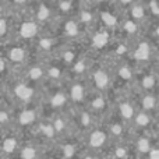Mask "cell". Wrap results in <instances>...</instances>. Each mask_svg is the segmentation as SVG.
I'll list each match as a JSON object with an SVG mask.
<instances>
[{
  "label": "cell",
  "mask_w": 159,
  "mask_h": 159,
  "mask_svg": "<svg viewBox=\"0 0 159 159\" xmlns=\"http://www.w3.org/2000/svg\"><path fill=\"white\" fill-rule=\"evenodd\" d=\"M49 74L52 75V77H57V75H59V70L57 69H50L49 70Z\"/></svg>",
  "instance_id": "4dcf8cb0"
},
{
  "label": "cell",
  "mask_w": 159,
  "mask_h": 159,
  "mask_svg": "<svg viewBox=\"0 0 159 159\" xmlns=\"http://www.w3.org/2000/svg\"><path fill=\"white\" fill-rule=\"evenodd\" d=\"M93 80H95L96 85H98L99 88H105L107 85V82H109V77H107V74L105 71H102V70H99V71L95 73Z\"/></svg>",
  "instance_id": "8992f818"
},
{
  "label": "cell",
  "mask_w": 159,
  "mask_h": 159,
  "mask_svg": "<svg viewBox=\"0 0 159 159\" xmlns=\"http://www.w3.org/2000/svg\"><path fill=\"white\" fill-rule=\"evenodd\" d=\"M134 57L137 59V60H147V59L149 57V48H148V45H145V43L140 45V46L137 48V50L134 52Z\"/></svg>",
  "instance_id": "277c9868"
},
{
  "label": "cell",
  "mask_w": 159,
  "mask_h": 159,
  "mask_svg": "<svg viewBox=\"0 0 159 159\" xmlns=\"http://www.w3.org/2000/svg\"><path fill=\"white\" fill-rule=\"evenodd\" d=\"M143 106L145 107V109H154V107L157 106V99H155V96H152V95L144 96V99H143Z\"/></svg>",
  "instance_id": "8fae6325"
},
{
  "label": "cell",
  "mask_w": 159,
  "mask_h": 159,
  "mask_svg": "<svg viewBox=\"0 0 159 159\" xmlns=\"http://www.w3.org/2000/svg\"><path fill=\"white\" fill-rule=\"evenodd\" d=\"M96 2H102V0H96Z\"/></svg>",
  "instance_id": "d590c367"
},
{
  "label": "cell",
  "mask_w": 159,
  "mask_h": 159,
  "mask_svg": "<svg viewBox=\"0 0 159 159\" xmlns=\"http://www.w3.org/2000/svg\"><path fill=\"white\" fill-rule=\"evenodd\" d=\"M35 120V112L34 110H24V112L20 115V123L22 126H27V124H31Z\"/></svg>",
  "instance_id": "52a82bcc"
},
{
  "label": "cell",
  "mask_w": 159,
  "mask_h": 159,
  "mask_svg": "<svg viewBox=\"0 0 159 159\" xmlns=\"http://www.w3.org/2000/svg\"><path fill=\"white\" fill-rule=\"evenodd\" d=\"M53 126H55L56 131H61V130L66 127V123H64L63 119H56V120H55V124H53Z\"/></svg>",
  "instance_id": "7402d4cb"
},
{
  "label": "cell",
  "mask_w": 159,
  "mask_h": 159,
  "mask_svg": "<svg viewBox=\"0 0 159 159\" xmlns=\"http://www.w3.org/2000/svg\"><path fill=\"white\" fill-rule=\"evenodd\" d=\"M133 0H121V3H124V4H129V3H131Z\"/></svg>",
  "instance_id": "836d02e7"
},
{
  "label": "cell",
  "mask_w": 159,
  "mask_h": 159,
  "mask_svg": "<svg viewBox=\"0 0 159 159\" xmlns=\"http://www.w3.org/2000/svg\"><path fill=\"white\" fill-rule=\"evenodd\" d=\"M64 155L66 157H73L74 155V151H73V147H64Z\"/></svg>",
  "instance_id": "484cf974"
},
{
  "label": "cell",
  "mask_w": 159,
  "mask_h": 159,
  "mask_svg": "<svg viewBox=\"0 0 159 159\" xmlns=\"http://www.w3.org/2000/svg\"><path fill=\"white\" fill-rule=\"evenodd\" d=\"M120 113H121V116H123V117L131 119L133 116H134V109H133V106L130 103L124 102V103L120 105Z\"/></svg>",
  "instance_id": "9c48e42d"
},
{
  "label": "cell",
  "mask_w": 159,
  "mask_h": 159,
  "mask_svg": "<svg viewBox=\"0 0 159 159\" xmlns=\"http://www.w3.org/2000/svg\"><path fill=\"white\" fill-rule=\"evenodd\" d=\"M36 31H38V27H36L35 22H24L21 27V36L32 38V36H35Z\"/></svg>",
  "instance_id": "3957f363"
},
{
  "label": "cell",
  "mask_w": 159,
  "mask_h": 159,
  "mask_svg": "<svg viewBox=\"0 0 159 159\" xmlns=\"http://www.w3.org/2000/svg\"><path fill=\"white\" fill-rule=\"evenodd\" d=\"M82 124H84V126H89V116H88L87 113L82 115Z\"/></svg>",
  "instance_id": "4316f807"
},
{
  "label": "cell",
  "mask_w": 159,
  "mask_h": 159,
  "mask_svg": "<svg viewBox=\"0 0 159 159\" xmlns=\"http://www.w3.org/2000/svg\"><path fill=\"white\" fill-rule=\"evenodd\" d=\"M157 35L159 36V28H158V30H157Z\"/></svg>",
  "instance_id": "e575fe53"
},
{
  "label": "cell",
  "mask_w": 159,
  "mask_h": 159,
  "mask_svg": "<svg viewBox=\"0 0 159 159\" xmlns=\"http://www.w3.org/2000/svg\"><path fill=\"white\" fill-rule=\"evenodd\" d=\"M66 32L69 34L70 36L77 35V32H78V27H77V24H75V22H73V21L67 22V24H66Z\"/></svg>",
  "instance_id": "9a60e30c"
},
{
  "label": "cell",
  "mask_w": 159,
  "mask_h": 159,
  "mask_svg": "<svg viewBox=\"0 0 159 159\" xmlns=\"http://www.w3.org/2000/svg\"><path fill=\"white\" fill-rule=\"evenodd\" d=\"M0 119H2V124H3V126H4V124H6V121H7V113H6L4 110H3V112H2V115H0Z\"/></svg>",
  "instance_id": "f1b7e54d"
},
{
  "label": "cell",
  "mask_w": 159,
  "mask_h": 159,
  "mask_svg": "<svg viewBox=\"0 0 159 159\" xmlns=\"http://www.w3.org/2000/svg\"><path fill=\"white\" fill-rule=\"evenodd\" d=\"M110 131H112V134L115 135V137H119V135L123 134V127H121L120 124H113V126L110 127Z\"/></svg>",
  "instance_id": "ac0fdd59"
},
{
  "label": "cell",
  "mask_w": 159,
  "mask_h": 159,
  "mask_svg": "<svg viewBox=\"0 0 159 159\" xmlns=\"http://www.w3.org/2000/svg\"><path fill=\"white\" fill-rule=\"evenodd\" d=\"M149 123V116L145 115V113H138L137 117H135V124L140 127H144Z\"/></svg>",
  "instance_id": "7c38bea8"
},
{
  "label": "cell",
  "mask_w": 159,
  "mask_h": 159,
  "mask_svg": "<svg viewBox=\"0 0 159 159\" xmlns=\"http://www.w3.org/2000/svg\"><path fill=\"white\" fill-rule=\"evenodd\" d=\"M120 75H121L123 78L129 80L130 77H131V73H130V70H129V69H121V70H120Z\"/></svg>",
  "instance_id": "d4e9b609"
},
{
  "label": "cell",
  "mask_w": 159,
  "mask_h": 159,
  "mask_svg": "<svg viewBox=\"0 0 159 159\" xmlns=\"http://www.w3.org/2000/svg\"><path fill=\"white\" fill-rule=\"evenodd\" d=\"M143 84H144V87H145V88H152L155 85V80L152 77H145V78H144Z\"/></svg>",
  "instance_id": "603a6c76"
},
{
  "label": "cell",
  "mask_w": 159,
  "mask_h": 159,
  "mask_svg": "<svg viewBox=\"0 0 159 159\" xmlns=\"http://www.w3.org/2000/svg\"><path fill=\"white\" fill-rule=\"evenodd\" d=\"M16 145H17V141L14 140V138H6L4 141H3V151L4 152H11L16 149Z\"/></svg>",
  "instance_id": "30bf717a"
},
{
  "label": "cell",
  "mask_w": 159,
  "mask_h": 159,
  "mask_svg": "<svg viewBox=\"0 0 159 159\" xmlns=\"http://www.w3.org/2000/svg\"><path fill=\"white\" fill-rule=\"evenodd\" d=\"M0 28H2V35L4 36L6 35V20L4 18L2 20V25H0Z\"/></svg>",
  "instance_id": "f546056e"
},
{
  "label": "cell",
  "mask_w": 159,
  "mask_h": 159,
  "mask_svg": "<svg viewBox=\"0 0 159 159\" xmlns=\"http://www.w3.org/2000/svg\"><path fill=\"white\" fill-rule=\"evenodd\" d=\"M106 35H103V34H101V35H96L95 39H93V42H95L96 46H103L105 43H106Z\"/></svg>",
  "instance_id": "d6986e66"
},
{
  "label": "cell",
  "mask_w": 159,
  "mask_h": 159,
  "mask_svg": "<svg viewBox=\"0 0 159 159\" xmlns=\"http://www.w3.org/2000/svg\"><path fill=\"white\" fill-rule=\"evenodd\" d=\"M64 102H66V95L61 93V92L56 93V95L53 96V99H52L53 106H61V105H64Z\"/></svg>",
  "instance_id": "5bb4252c"
},
{
  "label": "cell",
  "mask_w": 159,
  "mask_h": 159,
  "mask_svg": "<svg viewBox=\"0 0 159 159\" xmlns=\"http://www.w3.org/2000/svg\"><path fill=\"white\" fill-rule=\"evenodd\" d=\"M149 158H159V149L154 148L151 152H149Z\"/></svg>",
  "instance_id": "83f0119b"
},
{
  "label": "cell",
  "mask_w": 159,
  "mask_h": 159,
  "mask_svg": "<svg viewBox=\"0 0 159 159\" xmlns=\"http://www.w3.org/2000/svg\"><path fill=\"white\" fill-rule=\"evenodd\" d=\"M102 103H103V101H102V99H96V101H93V106H95V107L102 106Z\"/></svg>",
  "instance_id": "1f68e13d"
},
{
  "label": "cell",
  "mask_w": 159,
  "mask_h": 159,
  "mask_svg": "<svg viewBox=\"0 0 159 159\" xmlns=\"http://www.w3.org/2000/svg\"><path fill=\"white\" fill-rule=\"evenodd\" d=\"M31 78H34V80H38V78H41L42 75H43V71H42L41 69H38V67H36V69H32L31 70Z\"/></svg>",
  "instance_id": "44dd1931"
},
{
  "label": "cell",
  "mask_w": 159,
  "mask_h": 159,
  "mask_svg": "<svg viewBox=\"0 0 159 159\" xmlns=\"http://www.w3.org/2000/svg\"><path fill=\"white\" fill-rule=\"evenodd\" d=\"M137 148L140 149V151H148V149H149V143H148V140H145V138L140 140V141H138Z\"/></svg>",
  "instance_id": "ffe728a7"
},
{
  "label": "cell",
  "mask_w": 159,
  "mask_h": 159,
  "mask_svg": "<svg viewBox=\"0 0 159 159\" xmlns=\"http://www.w3.org/2000/svg\"><path fill=\"white\" fill-rule=\"evenodd\" d=\"M20 155H21V158H24V159H32V158L36 157V151H35V148H32V147H27V148L22 149Z\"/></svg>",
  "instance_id": "4fadbf2b"
},
{
  "label": "cell",
  "mask_w": 159,
  "mask_h": 159,
  "mask_svg": "<svg viewBox=\"0 0 159 159\" xmlns=\"http://www.w3.org/2000/svg\"><path fill=\"white\" fill-rule=\"evenodd\" d=\"M131 13H133V17H134V18H141V17L144 16V8L141 7V6H134Z\"/></svg>",
  "instance_id": "e0dca14e"
},
{
  "label": "cell",
  "mask_w": 159,
  "mask_h": 159,
  "mask_svg": "<svg viewBox=\"0 0 159 159\" xmlns=\"http://www.w3.org/2000/svg\"><path fill=\"white\" fill-rule=\"evenodd\" d=\"M14 92H16V95L18 96L21 101H30L34 95V89L27 87V85H18V87L14 89Z\"/></svg>",
  "instance_id": "7a4b0ae2"
},
{
  "label": "cell",
  "mask_w": 159,
  "mask_h": 159,
  "mask_svg": "<svg viewBox=\"0 0 159 159\" xmlns=\"http://www.w3.org/2000/svg\"><path fill=\"white\" fill-rule=\"evenodd\" d=\"M55 131H56L55 126H50V124H45V126H42V133L49 138H52L53 135H55Z\"/></svg>",
  "instance_id": "2e32d148"
},
{
  "label": "cell",
  "mask_w": 159,
  "mask_h": 159,
  "mask_svg": "<svg viewBox=\"0 0 159 159\" xmlns=\"http://www.w3.org/2000/svg\"><path fill=\"white\" fill-rule=\"evenodd\" d=\"M105 141H106V135H105V133L99 131V130L91 133V135H89V145L91 147H93V148H99V147L103 145Z\"/></svg>",
  "instance_id": "6da1fadb"
},
{
  "label": "cell",
  "mask_w": 159,
  "mask_h": 159,
  "mask_svg": "<svg viewBox=\"0 0 159 159\" xmlns=\"http://www.w3.org/2000/svg\"><path fill=\"white\" fill-rule=\"evenodd\" d=\"M14 2H16L17 4H22V3H25L27 0H14Z\"/></svg>",
  "instance_id": "d6a6232c"
},
{
  "label": "cell",
  "mask_w": 159,
  "mask_h": 159,
  "mask_svg": "<svg viewBox=\"0 0 159 159\" xmlns=\"http://www.w3.org/2000/svg\"><path fill=\"white\" fill-rule=\"evenodd\" d=\"M39 18L43 20V18H48L49 17V10H48L46 7H41V10H39Z\"/></svg>",
  "instance_id": "cb8c5ba5"
},
{
  "label": "cell",
  "mask_w": 159,
  "mask_h": 159,
  "mask_svg": "<svg viewBox=\"0 0 159 159\" xmlns=\"http://www.w3.org/2000/svg\"><path fill=\"white\" fill-rule=\"evenodd\" d=\"M70 95H71L73 101L78 102L82 99V96H84V89H82V87L80 84H75L74 87L71 88V91H70Z\"/></svg>",
  "instance_id": "ba28073f"
},
{
  "label": "cell",
  "mask_w": 159,
  "mask_h": 159,
  "mask_svg": "<svg viewBox=\"0 0 159 159\" xmlns=\"http://www.w3.org/2000/svg\"><path fill=\"white\" fill-rule=\"evenodd\" d=\"M8 57H10L11 61H16V63H18V61L24 60L25 52L21 49V48H13V49L10 50V53H8Z\"/></svg>",
  "instance_id": "5b68a950"
}]
</instances>
